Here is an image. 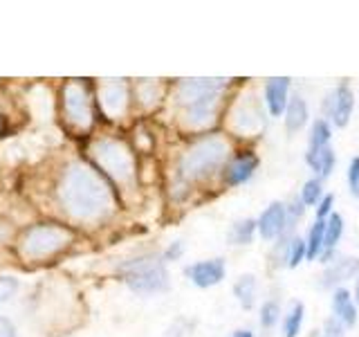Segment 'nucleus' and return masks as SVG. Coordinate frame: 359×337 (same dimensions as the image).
Instances as JSON below:
<instances>
[{
	"label": "nucleus",
	"mask_w": 359,
	"mask_h": 337,
	"mask_svg": "<svg viewBox=\"0 0 359 337\" xmlns=\"http://www.w3.org/2000/svg\"><path fill=\"white\" fill-rule=\"evenodd\" d=\"M56 200L65 213L81 223L106 220L117 207L112 185L93 164L74 160L67 164L56 183Z\"/></svg>",
	"instance_id": "1"
},
{
	"label": "nucleus",
	"mask_w": 359,
	"mask_h": 337,
	"mask_svg": "<svg viewBox=\"0 0 359 337\" xmlns=\"http://www.w3.org/2000/svg\"><path fill=\"white\" fill-rule=\"evenodd\" d=\"M227 79H180L175 84V106L180 121L189 131H207L218 121Z\"/></svg>",
	"instance_id": "2"
},
{
	"label": "nucleus",
	"mask_w": 359,
	"mask_h": 337,
	"mask_svg": "<svg viewBox=\"0 0 359 337\" xmlns=\"http://www.w3.org/2000/svg\"><path fill=\"white\" fill-rule=\"evenodd\" d=\"M231 155V144L224 135H200L180 155L177 183L182 187H191L222 176V168L229 162Z\"/></svg>",
	"instance_id": "3"
},
{
	"label": "nucleus",
	"mask_w": 359,
	"mask_h": 337,
	"mask_svg": "<svg viewBox=\"0 0 359 337\" xmlns=\"http://www.w3.org/2000/svg\"><path fill=\"white\" fill-rule=\"evenodd\" d=\"M119 279L137 295H160L168 290V267L160 252H140L117 267Z\"/></svg>",
	"instance_id": "4"
},
{
	"label": "nucleus",
	"mask_w": 359,
	"mask_h": 337,
	"mask_svg": "<svg viewBox=\"0 0 359 337\" xmlns=\"http://www.w3.org/2000/svg\"><path fill=\"white\" fill-rule=\"evenodd\" d=\"M74 243V232L59 223H39L32 225L18 239L20 256L29 261H48V258L61 254Z\"/></svg>",
	"instance_id": "5"
},
{
	"label": "nucleus",
	"mask_w": 359,
	"mask_h": 337,
	"mask_svg": "<svg viewBox=\"0 0 359 337\" xmlns=\"http://www.w3.org/2000/svg\"><path fill=\"white\" fill-rule=\"evenodd\" d=\"M95 168L110 185H130L137 173L130 146L117 138H101L93 144Z\"/></svg>",
	"instance_id": "6"
},
{
	"label": "nucleus",
	"mask_w": 359,
	"mask_h": 337,
	"mask_svg": "<svg viewBox=\"0 0 359 337\" xmlns=\"http://www.w3.org/2000/svg\"><path fill=\"white\" fill-rule=\"evenodd\" d=\"M63 115L76 131H88L93 126L95 104L83 81H67L63 86Z\"/></svg>",
	"instance_id": "7"
},
{
	"label": "nucleus",
	"mask_w": 359,
	"mask_h": 337,
	"mask_svg": "<svg viewBox=\"0 0 359 337\" xmlns=\"http://www.w3.org/2000/svg\"><path fill=\"white\" fill-rule=\"evenodd\" d=\"M229 128L238 138H258L265 131V110L254 95H245L229 112Z\"/></svg>",
	"instance_id": "8"
},
{
	"label": "nucleus",
	"mask_w": 359,
	"mask_h": 337,
	"mask_svg": "<svg viewBox=\"0 0 359 337\" xmlns=\"http://www.w3.org/2000/svg\"><path fill=\"white\" fill-rule=\"evenodd\" d=\"M323 119L330 121L334 128H346L355 110V93L346 81L337 84L328 95L323 97Z\"/></svg>",
	"instance_id": "9"
},
{
	"label": "nucleus",
	"mask_w": 359,
	"mask_h": 337,
	"mask_svg": "<svg viewBox=\"0 0 359 337\" xmlns=\"http://www.w3.org/2000/svg\"><path fill=\"white\" fill-rule=\"evenodd\" d=\"M97 104L108 117H121L130 106V86L126 79H101L97 86Z\"/></svg>",
	"instance_id": "10"
},
{
	"label": "nucleus",
	"mask_w": 359,
	"mask_h": 337,
	"mask_svg": "<svg viewBox=\"0 0 359 337\" xmlns=\"http://www.w3.org/2000/svg\"><path fill=\"white\" fill-rule=\"evenodd\" d=\"M256 230H258V236L267 243L283 239V236H294V232H290V227H287L285 202H280V200L269 202V205L261 211V216L256 218Z\"/></svg>",
	"instance_id": "11"
},
{
	"label": "nucleus",
	"mask_w": 359,
	"mask_h": 337,
	"mask_svg": "<svg viewBox=\"0 0 359 337\" xmlns=\"http://www.w3.org/2000/svg\"><path fill=\"white\" fill-rule=\"evenodd\" d=\"M261 166V157L254 151H238L229 157V162L222 168V183L227 187H241L247 185L254 178V173Z\"/></svg>",
	"instance_id": "12"
},
{
	"label": "nucleus",
	"mask_w": 359,
	"mask_h": 337,
	"mask_svg": "<svg viewBox=\"0 0 359 337\" xmlns=\"http://www.w3.org/2000/svg\"><path fill=\"white\" fill-rule=\"evenodd\" d=\"M184 275L196 288L207 290V288L222 284L224 275H227V263H224V258H220V256L205 258V261H196V263L187 265Z\"/></svg>",
	"instance_id": "13"
},
{
	"label": "nucleus",
	"mask_w": 359,
	"mask_h": 337,
	"mask_svg": "<svg viewBox=\"0 0 359 337\" xmlns=\"http://www.w3.org/2000/svg\"><path fill=\"white\" fill-rule=\"evenodd\" d=\"M357 277H359V258H355V256H337L328 265H325L319 286L323 290H334V288H341L346 281L357 279Z\"/></svg>",
	"instance_id": "14"
},
{
	"label": "nucleus",
	"mask_w": 359,
	"mask_h": 337,
	"mask_svg": "<svg viewBox=\"0 0 359 337\" xmlns=\"http://www.w3.org/2000/svg\"><path fill=\"white\" fill-rule=\"evenodd\" d=\"M290 77H269L263 84V104L269 112V117H283V112L290 104Z\"/></svg>",
	"instance_id": "15"
},
{
	"label": "nucleus",
	"mask_w": 359,
	"mask_h": 337,
	"mask_svg": "<svg viewBox=\"0 0 359 337\" xmlns=\"http://www.w3.org/2000/svg\"><path fill=\"white\" fill-rule=\"evenodd\" d=\"M330 310H332V317L337 322H341L346 329H353L357 326L359 319V312H357V303L353 299V292L348 288H334L332 295H330Z\"/></svg>",
	"instance_id": "16"
},
{
	"label": "nucleus",
	"mask_w": 359,
	"mask_h": 337,
	"mask_svg": "<svg viewBox=\"0 0 359 337\" xmlns=\"http://www.w3.org/2000/svg\"><path fill=\"white\" fill-rule=\"evenodd\" d=\"M283 121H285V131L290 135H294L299 131H303L310 121V106L303 95H292L290 104L283 112Z\"/></svg>",
	"instance_id": "17"
},
{
	"label": "nucleus",
	"mask_w": 359,
	"mask_h": 337,
	"mask_svg": "<svg viewBox=\"0 0 359 337\" xmlns=\"http://www.w3.org/2000/svg\"><path fill=\"white\" fill-rule=\"evenodd\" d=\"M344 230H346V223H344V216L341 213H332V216L325 220V239H323V254L319 261L323 265H328L332 258H334V250L337 245H339L341 236H344Z\"/></svg>",
	"instance_id": "18"
},
{
	"label": "nucleus",
	"mask_w": 359,
	"mask_h": 337,
	"mask_svg": "<svg viewBox=\"0 0 359 337\" xmlns=\"http://www.w3.org/2000/svg\"><path fill=\"white\" fill-rule=\"evenodd\" d=\"M306 162L310 166V171L314 173V178H319L321 183L328 180L334 171V164H337V155L332 146H325V149L319 151H306Z\"/></svg>",
	"instance_id": "19"
},
{
	"label": "nucleus",
	"mask_w": 359,
	"mask_h": 337,
	"mask_svg": "<svg viewBox=\"0 0 359 337\" xmlns=\"http://www.w3.org/2000/svg\"><path fill=\"white\" fill-rule=\"evenodd\" d=\"M256 295H258V279L252 272L241 275L238 279H236L233 297L241 303L243 310H252L256 306Z\"/></svg>",
	"instance_id": "20"
},
{
	"label": "nucleus",
	"mask_w": 359,
	"mask_h": 337,
	"mask_svg": "<svg viewBox=\"0 0 359 337\" xmlns=\"http://www.w3.org/2000/svg\"><path fill=\"white\" fill-rule=\"evenodd\" d=\"M303 319H306V306H303V301H292L290 310L280 319V335L299 337L303 329Z\"/></svg>",
	"instance_id": "21"
},
{
	"label": "nucleus",
	"mask_w": 359,
	"mask_h": 337,
	"mask_svg": "<svg viewBox=\"0 0 359 337\" xmlns=\"http://www.w3.org/2000/svg\"><path fill=\"white\" fill-rule=\"evenodd\" d=\"M256 236H258L256 218H241V220H236L229 227L227 241L231 245H252Z\"/></svg>",
	"instance_id": "22"
},
{
	"label": "nucleus",
	"mask_w": 359,
	"mask_h": 337,
	"mask_svg": "<svg viewBox=\"0 0 359 337\" xmlns=\"http://www.w3.org/2000/svg\"><path fill=\"white\" fill-rule=\"evenodd\" d=\"M332 140V126L328 119L317 117L310 124V133H308V151H319L330 146Z\"/></svg>",
	"instance_id": "23"
},
{
	"label": "nucleus",
	"mask_w": 359,
	"mask_h": 337,
	"mask_svg": "<svg viewBox=\"0 0 359 337\" xmlns=\"http://www.w3.org/2000/svg\"><path fill=\"white\" fill-rule=\"evenodd\" d=\"M323 239H325V220H314L306 236L308 261H319L323 254Z\"/></svg>",
	"instance_id": "24"
},
{
	"label": "nucleus",
	"mask_w": 359,
	"mask_h": 337,
	"mask_svg": "<svg viewBox=\"0 0 359 337\" xmlns=\"http://www.w3.org/2000/svg\"><path fill=\"white\" fill-rule=\"evenodd\" d=\"M135 93H137V99L144 106L153 108L162 99V84L157 79H140L137 86H135Z\"/></svg>",
	"instance_id": "25"
},
{
	"label": "nucleus",
	"mask_w": 359,
	"mask_h": 337,
	"mask_svg": "<svg viewBox=\"0 0 359 337\" xmlns=\"http://www.w3.org/2000/svg\"><path fill=\"white\" fill-rule=\"evenodd\" d=\"M325 196V191H323V183L319 178H310L306 185H303L301 189V194H299V200L303 202L306 207H317L319 205V200Z\"/></svg>",
	"instance_id": "26"
},
{
	"label": "nucleus",
	"mask_w": 359,
	"mask_h": 337,
	"mask_svg": "<svg viewBox=\"0 0 359 337\" xmlns=\"http://www.w3.org/2000/svg\"><path fill=\"white\" fill-rule=\"evenodd\" d=\"M258 322H261V329L263 331H272L274 326L280 322V301L278 299H267V301H263L261 317H258Z\"/></svg>",
	"instance_id": "27"
},
{
	"label": "nucleus",
	"mask_w": 359,
	"mask_h": 337,
	"mask_svg": "<svg viewBox=\"0 0 359 337\" xmlns=\"http://www.w3.org/2000/svg\"><path fill=\"white\" fill-rule=\"evenodd\" d=\"M303 261H308L306 239H301V236H292V241H290V245H287V261H285V267L294 270V267H299Z\"/></svg>",
	"instance_id": "28"
},
{
	"label": "nucleus",
	"mask_w": 359,
	"mask_h": 337,
	"mask_svg": "<svg viewBox=\"0 0 359 337\" xmlns=\"http://www.w3.org/2000/svg\"><path fill=\"white\" fill-rule=\"evenodd\" d=\"M346 183H348V191H351V196L359 198V155L351 157V162H348Z\"/></svg>",
	"instance_id": "29"
},
{
	"label": "nucleus",
	"mask_w": 359,
	"mask_h": 337,
	"mask_svg": "<svg viewBox=\"0 0 359 337\" xmlns=\"http://www.w3.org/2000/svg\"><path fill=\"white\" fill-rule=\"evenodd\" d=\"M317 337H346V326L341 322H337L332 315L323 322V329Z\"/></svg>",
	"instance_id": "30"
},
{
	"label": "nucleus",
	"mask_w": 359,
	"mask_h": 337,
	"mask_svg": "<svg viewBox=\"0 0 359 337\" xmlns=\"http://www.w3.org/2000/svg\"><path fill=\"white\" fill-rule=\"evenodd\" d=\"M314 209H317V220H328L334 213V194H325Z\"/></svg>",
	"instance_id": "31"
},
{
	"label": "nucleus",
	"mask_w": 359,
	"mask_h": 337,
	"mask_svg": "<svg viewBox=\"0 0 359 337\" xmlns=\"http://www.w3.org/2000/svg\"><path fill=\"white\" fill-rule=\"evenodd\" d=\"M16 290H18V281L14 277H0V303L9 301L16 295Z\"/></svg>",
	"instance_id": "32"
},
{
	"label": "nucleus",
	"mask_w": 359,
	"mask_h": 337,
	"mask_svg": "<svg viewBox=\"0 0 359 337\" xmlns=\"http://www.w3.org/2000/svg\"><path fill=\"white\" fill-rule=\"evenodd\" d=\"M184 250H187V247H184V241H173V243L164 250L162 256H164V261H166V263H168V261H180V258H182V254H184Z\"/></svg>",
	"instance_id": "33"
},
{
	"label": "nucleus",
	"mask_w": 359,
	"mask_h": 337,
	"mask_svg": "<svg viewBox=\"0 0 359 337\" xmlns=\"http://www.w3.org/2000/svg\"><path fill=\"white\" fill-rule=\"evenodd\" d=\"M0 337H16V326L0 315Z\"/></svg>",
	"instance_id": "34"
},
{
	"label": "nucleus",
	"mask_w": 359,
	"mask_h": 337,
	"mask_svg": "<svg viewBox=\"0 0 359 337\" xmlns=\"http://www.w3.org/2000/svg\"><path fill=\"white\" fill-rule=\"evenodd\" d=\"M229 337H256V335H254V331H250V329H238V331H233Z\"/></svg>",
	"instance_id": "35"
},
{
	"label": "nucleus",
	"mask_w": 359,
	"mask_h": 337,
	"mask_svg": "<svg viewBox=\"0 0 359 337\" xmlns=\"http://www.w3.org/2000/svg\"><path fill=\"white\" fill-rule=\"evenodd\" d=\"M353 299H355V303L359 306V277L355 279V286H353Z\"/></svg>",
	"instance_id": "36"
}]
</instances>
